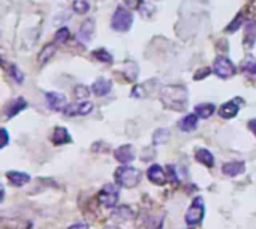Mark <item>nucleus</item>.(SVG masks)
I'll return each mask as SVG.
<instances>
[{"instance_id":"9d476101","label":"nucleus","mask_w":256,"mask_h":229,"mask_svg":"<svg viewBox=\"0 0 256 229\" xmlns=\"http://www.w3.org/2000/svg\"><path fill=\"white\" fill-rule=\"evenodd\" d=\"M147 178L153 183V184H157V186H163L166 184L168 181V175L166 172L163 171V168L160 165H151L148 170H147Z\"/></svg>"},{"instance_id":"412c9836","label":"nucleus","mask_w":256,"mask_h":229,"mask_svg":"<svg viewBox=\"0 0 256 229\" xmlns=\"http://www.w3.org/2000/svg\"><path fill=\"white\" fill-rule=\"evenodd\" d=\"M26 108H27V101H26L24 98H17V99L12 102V105L9 107L8 113H6V118L15 117L18 113H21V111L26 110Z\"/></svg>"},{"instance_id":"ddd939ff","label":"nucleus","mask_w":256,"mask_h":229,"mask_svg":"<svg viewBox=\"0 0 256 229\" xmlns=\"http://www.w3.org/2000/svg\"><path fill=\"white\" fill-rule=\"evenodd\" d=\"M111 89H113V83L111 80H107V78H99L92 86V92L96 96H105L111 92Z\"/></svg>"},{"instance_id":"f257e3e1","label":"nucleus","mask_w":256,"mask_h":229,"mask_svg":"<svg viewBox=\"0 0 256 229\" xmlns=\"http://www.w3.org/2000/svg\"><path fill=\"white\" fill-rule=\"evenodd\" d=\"M162 104L173 111H183L188 107V90L183 86H166L160 92Z\"/></svg>"},{"instance_id":"bb28decb","label":"nucleus","mask_w":256,"mask_h":229,"mask_svg":"<svg viewBox=\"0 0 256 229\" xmlns=\"http://www.w3.org/2000/svg\"><path fill=\"white\" fill-rule=\"evenodd\" d=\"M93 57L102 63H113V56L107 51V50H95L93 51Z\"/></svg>"},{"instance_id":"5701e85b","label":"nucleus","mask_w":256,"mask_h":229,"mask_svg":"<svg viewBox=\"0 0 256 229\" xmlns=\"http://www.w3.org/2000/svg\"><path fill=\"white\" fill-rule=\"evenodd\" d=\"M241 69H243L244 73H247L250 76L256 75V58L252 57V56L246 57L244 61H243V64H241Z\"/></svg>"},{"instance_id":"aec40b11","label":"nucleus","mask_w":256,"mask_h":229,"mask_svg":"<svg viewBox=\"0 0 256 229\" xmlns=\"http://www.w3.org/2000/svg\"><path fill=\"white\" fill-rule=\"evenodd\" d=\"M6 177L17 187H20V186H23V184H26V183L30 181V175L27 172H21V171H9L6 174Z\"/></svg>"},{"instance_id":"20e7f679","label":"nucleus","mask_w":256,"mask_h":229,"mask_svg":"<svg viewBox=\"0 0 256 229\" xmlns=\"http://www.w3.org/2000/svg\"><path fill=\"white\" fill-rule=\"evenodd\" d=\"M133 24V15L129 9L123 8V6H119L117 11L114 12L113 15V20H111V27L113 30L116 32H128Z\"/></svg>"},{"instance_id":"cd10ccee","label":"nucleus","mask_w":256,"mask_h":229,"mask_svg":"<svg viewBox=\"0 0 256 229\" xmlns=\"http://www.w3.org/2000/svg\"><path fill=\"white\" fill-rule=\"evenodd\" d=\"M69 38H70V32H69V29H67V27H62V29H59V30H57V33L54 35V41H56V42H59V44H66V42L69 41Z\"/></svg>"},{"instance_id":"c756f323","label":"nucleus","mask_w":256,"mask_h":229,"mask_svg":"<svg viewBox=\"0 0 256 229\" xmlns=\"http://www.w3.org/2000/svg\"><path fill=\"white\" fill-rule=\"evenodd\" d=\"M73 95L78 101H84V99H87L89 95H90V90L85 87V86H76L75 90H73Z\"/></svg>"},{"instance_id":"6e6552de","label":"nucleus","mask_w":256,"mask_h":229,"mask_svg":"<svg viewBox=\"0 0 256 229\" xmlns=\"http://www.w3.org/2000/svg\"><path fill=\"white\" fill-rule=\"evenodd\" d=\"M45 99H47L48 108L53 111H64V108L67 107V101L63 93L50 92V93H45Z\"/></svg>"},{"instance_id":"6ab92c4d","label":"nucleus","mask_w":256,"mask_h":229,"mask_svg":"<svg viewBox=\"0 0 256 229\" xmlns=\"http://www.w3.org/2000/svg\"><path fill=\"white\" fill-rule=\"evenodd\" d=\"M195 159L199 164H202L204 167H208V168L214 167V156L207 148H198L196 153H195Z\"/></svg>"},{"instance_id":"c85d7f7f","label":"nucleus","mask_w":256,"mask_h":229,"mask_svg":"<svg viewBox=\"0 0 256 229\" xmlns=\"http://www.w3.org/2000/svg\"><path fill=\"white\" fill-rule=\"evenodd\" d=\"M72 8H73V11L76 14H87L89 9H90V5L85 2V0H75Z\"/></svg>"},{"instance_id":"f8f14e48","label":"nucleus","mask_w":256,"mask_h":229,"mask_svg":"<svg viewBox=\"0 0 256 229\" xmlns=\"http://www.w3.org/2000/svg\"><path fill=\"white\" fill-rule=\"evenodd\" d=\"M241 101H243V99H232V101L223 104V105L220 107V110H219V115H220L222 118H234V117L238 114L240 107L243 105Z\"/></svg>"},{"instance_id":"dca6fc26","label":"nucleus","mask_w":256,"mask_h":229,"mask_svg":"<svg viewBox=\"0 0 256 229\" xmlns=\"http://www.w3.org/2000/svg\"><path fill=\"white\" fill-rule=\"evenodd\" d=\"M222 172L228 177H237L244 172V162H238V161L228 162L222 167Z\"/></svg>"},{"instance_id":"2f4dec72","label":"nucleus","mask_w":256,"mask_h":229,"mask_svg":"<svg viewBox=\"0 0 256 229\" xmlns=\"http://www.w3.org/2000/svg\"><path fill=\"white\" fill-rule=\"evenodd\" d=\"M210 73H211V69H210V67H201V69L196 70V73H195V80L199 81V80L205 78V76H208Z\"/></svg>"},{"instance_id":"a211bd4d","label":"nucleus","mask_w":256,"mask_h":229,"mask_svg":"<svg viewBox=\"0 0 256 229\" xmlns=\"http://www.w3.org/2000/svg\"><path fill=\"white\" fill-rule=\"evenodd\" d=\"M256 39V21H249L246 24V30H244V48H252Z\"/></svg>"},{"instance_id":"7ed1b4c3","label":"nucleus","mask_w":256,"mask_h":229,"mask_svg":"<svg viewBox=\"0 0 256 229\" xmlns=\"http://www.w3.org/2000/svg\"><path fill=\"white\" fill-rule=\"evenodd\" d=\"M119 195H120V186L108 183L105 184L96 195L98 202L105 207V208H114L119 202Z\"/></svg>"},{"instance_id":"2eb2a0df","label":"nucleus","mask_w":256,"mask_h":229,"mask_svg":"<svg viewBox=\"0 0 256 229\" xmlns=\"http://www.w3.org/2000/svg\"><path fill=\"white\" fill-rule=\"evenodd\" d=\"M51 141H53L54 145H63V144H69V142L72 141V138H70L69 132H67L64 127H60V126H59V127H56V129L53 130Z\"/></svg>"},{"instance_id":"b1692460","label":"nucleus","mask_w":256,"mask_h":229,"mask_svg":"<svg viewBox=\"0 0 256 229\" xmlns=\"http://www.w3.org/2000/svg\"><path fill=\"white\" fill-rule=\"evenodd\" d=\"M54 53H56V45L54 44H48V45H45L44 48H42V51L39 53V63L41 64H44V63H47L53 56H54Z\"/></svg>"},{"instance_id":"f03ea898","label":"nucleus","mask_w":256,"mask_h":229,"mask_svg":"<svg viewBox=\"0 0 256 229\" xmlns=\"http://www.w3.org/2000/svg\"><path fill=\"white\" fill-rule=\"evenodd\" d=\"M116 181L120 187H135L139 180H141V172L136 170V168H132V167H120L117 171H116Z\"/></svg>"},{"instance_id":"9b49d317","label":"nucleus","mask_w":256,"mask_h":229,"mask_svg":"<svg viewBox=\"0 0 256 229\" xmlns=\"http://www.w3.org/2000/svg\"><path fill=\"white\" fill-rule=\"evenodd\" d=\"M93 33H95V20L87 18L81 24V27L78 30V39L82 44H89L93 38Z\"/></svg>"},{"instance_id":"4be33fe9","label":"nucleus","mask_w":256,"mask_h":229,"mask_svg":"<svg viewBox=\"0 0 256 229\" xmlns=\"http://www.w3.org/2000/svg\"><path fill=\"white\" fill-rule=\"evenodd\" d=\"M195 113L198 114V117L201 118H210L214 113H216V105L214 104H199L195 107Z\"/></svg>"},{"instance_id":"4468645a","label":"nucleus","mask_w":256,"mask_h":229,"mask_svg":"<svg viewBox=\"0 0 256 229\" xmlns=\"http://www.w3.org/2000/svg\"><path fill=\"white\" fill-rule=\"evenodd\" d=\"M111 217L114 220H120V222H128V220H132L135 217V211L129 207V205H122V207H117L113 213H111Z\"/></svg>"},{"instance_id":"473e14b6","label":"nucleus","mask_w":256,"mask_h":229,"mask_svg":"<svg viewBox=\"0 0 256 229\" xmlns=\"http://www.w3.org/2000/svg\"><path fill=\"white\" fill-rule=\"evenodd\" d=\"M247 12L252 18V21H256V0H250L247 5Z\"/></svg>"},{"instance_id":"72a5a7b5","label":"nucleus","mask_w":256,"mask_h":229,"mask_svg":"<svg viewBox=\"0 0 256 229\" xmlns=\"http://www.w3.org/2000/svg\"><path fill=\"white\" fill-rule=\"evenodd\" d=\"M89 223H85V222H79V223H73L72 226H69L67 229H89Z\"/></svg>"},{"instance_id":"423d86ee","label":"nucleus","mask_w":256,"mask_h":229,"mask_svg":"<svg viewBox=\"0 0 256 229\" xmlns=\"http://www.w3.org/2000/svg\"><path fill=\"white\" fill-rule=\"evenodd\" d=\"M214 73L219 76V78H231V76H234L235 73V66L234 63L228 58V57H223V56H219L216 57L214 60V67H213Z\"/></svg>"},{"instance_id":"1a4fd4ad","label":"nucleus","mask_w":256,"mask_h":229,"mask_svg":"<svg viewBox=\"0 0 256 229\" xmlns=\"http://www.w3.org/2000/svg\"><path fill=\"white\" fill-rule=\"evenodd\" d=\"M135 156H136V153H135V148L132 145H122L119 147L116 151H114V158L116 161H119L120 164L126 165V164H130L135 161Z\"/></svg>"},{"instance_id":"f704fd0d","label":"nucleus","mask_w":256,"mask_h":229,"mask_svg":"<svg viewBox=\"0 0 256 229\" xmlns=\"http://www.w3.org/2000/svg\"><path fill=\"white\" fill-rule=\"evenodd\" d=\"M2 139H3V142H2V148H5L6 145H8V141H9V135H8V130L3 127L2 129Z\"/></svg>"},{"instance_id":"39448f33","label":"nucleus","mask_w":256,"mask_h":229,"mask_svg":"<svg viewBox=\"0 0 256 229\" xmlns=\"http://www.w3.org/2000/svg\"><path fill=\"white\" fill-rule=\"evenodd\" d=\"M204 214H205V204H204V199H202L201 196H196V198L192 201L189 210L186 211V216H185L186 223H188L189 226H196V225H199V223L202 222Z\"/></svg>"},{"instance_id":"e433bc0d","label":"nucleus","mask_w":256,"mask_h":229,"mask_svg":"<svg viewBox=\"0 0 256 229\" xmlns=\"http://www.w3.org/2000/svg\"><path fill=\"white\" fill-rule=\"evenodd\" d=\"M104 229H120L119 226H114V225H111V226H107V228H104Z\"/></svg>"},{"instance_id":"393cba45","label":"nucleus","mask_w":256,"mask_h":229,"mask_svg":"<svg viewBox=\"0 0 256 229\" xmlns=\"http://www.w3.org/2000/svg\"><path fill=\"white\" fill-rule=\"evenodd\" d=\"M169 135H171V132H169L168 129H157V130L154 132V135H153V142H154L156 145L165 144V142L169 139Z\"/></svg>"},{"instance_id":"7c9ffc66","label":"nucleus","mask_w":256,"mask_h":229,"mask_svg":"<svg viewBox=\"0 0 256 229\" xmlns=\"http://www.w3.org/2000/svg\"><path fill=\"white\" fill-rule=\"evenodd\" d=\"M9 73H11V76L12 78L18 83V84H21L23 81H24V73L15 66V64H11V67H9Z\"/></svg>"},{"instance_id":"c9c22d12","label":"nucleus","mask_w":256,"mask_h":229,"mask_svg":"<svg viewBox=\"0 0 256 229\" xmlns=\"http://www.w3.org/2000/svg\"><path fill=\"white\" fill-rule=\"evenodd\" d=\"M249 129L255 133V136H256V118H253V120H250L249 121Z\"/></svg>"},{"instance_id":"f3484780","label":"nucleus","mask_w":256,"mask_h":229,"mask_svg":"<svg viewBox=\"0 0 256 229\" xmlns=\"http://www.w3.org/2000/svg\"><path fill=\"white\" fill-rule=\"evenodd\" d=\"M179 127L183 132H192L198 127V114H188L179 121Z\"/></svg>"},{"instance_id":"a878e982","label":"nucleus","mask_w":256,"mask_h":229,"mask_svg":"<svg viewBox=\"0 0 256 229\" xmlns=\"http://www.w3.org/2000/svg\"><path fill=\"white\" fill-rule=\"evenodd\" d=\"M243 21H244V15H243V12H238V14L235 15V18L231 21V24L226 27V32H229V33L237 32V30L243 26Z\"/></svg>"},{"instance_id":"0eeeda50","label":"nucleus","mask_w":256,"mask_h":229,"mask_svg":"<svg viewBox=\"0 0 256 229\" xmlns=\"http://www.w3.org/2000/svg\"><path fill=\"white\" fill-rule=\"evenodd\" d=\"M93 110V104L92 102H85V101H81L78 104H72V105H67L64 108V115L67 117H75V115H87L89 113H92Z\"/></svg>"}]
</instances>
